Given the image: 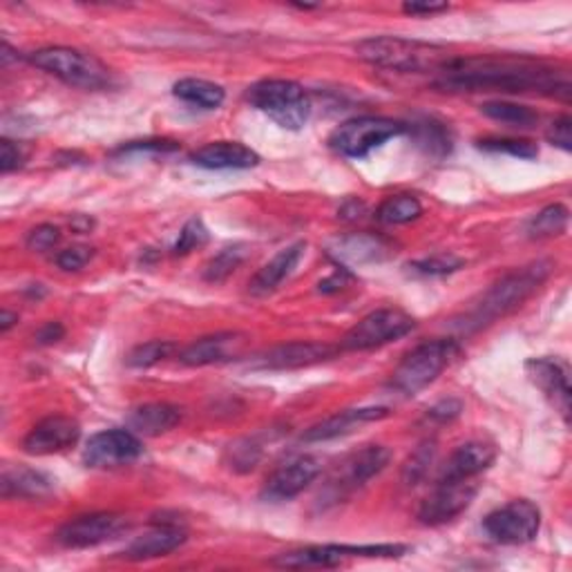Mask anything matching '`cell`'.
I'll use <instances>...</instances> for the list:
<instances>
[{"mask_svg":"<svg viewBox=\"0 0 572 572\" xmlns=\"http://www.w3.org/2000/svg\"><path fill=\"white\" fill-rule=\"evenodd\" d=\"M209 242V228L200 217L188 220L172 246V256H188L190 250H195Z\"/></svg>","mask_w":572,"mask_h":572,"instance_id":"f35d334b","label":"cell"},{"mask_svg":"<svg viewBox=\"0 0 572 572\" xmlns=\"http://www.w3.org/2000/svg\"><path fill=\"white\" fill-rule=\"evenodd\" d=\"M262 455H265V450L256 438H239L228 445L224 461L233 472L246 474L258 468V463L262 461Z\"/></svg>","mask_w":572,"mask_h":572,"instance_id":"d6a6232c","label":"cell"},{"mask_svg":"<svg viewBox=\"0 0 572 572\" xmlns=\"http://www.w3.org/2000/svg\"><path fill=\"white\" fill-rule=\"evenodd\" d=\"M142 452H144L142 438L128 427L105 429L90 436L83 452V461L88 468L94 470H112V468L135 463L142 457Z\"/></svg>","mask_w":572,"mask_h":572,"instance_id":"4fadbf2b","label":"cell"},{"mask_svg":"<svg viewBox=\"0 0 572 572\" xmlns=\"http://www.w3.org/2000/svg\"><path fill=\"white\" fill-rule=\"evenodd\" d=\"M526 373L532 385L548 399V403L559 412V416L570 420V369L559 358H530L526 362Z\"/></svg>","mask_w":572,"mask_h":572,"instance_id":"9a60e30c","label":"cell"},{"mask_svg":"<svg viewBox=\"0 0 572 572\" xmlns=\"http://www.w3.org/2000/svg\"><path fill=\"white\" fill-rule=\"evenodd\" d=\"M340 351V345L329 343H287L278 345L262 356H258L250 364L256 369H269V371H289V369H302L321 364L325 360L336 358Z\"/></svg>","mask_w":572,"mask_h":572,"instance_id":"2e32d148","label":"cell"},{"mask_svg":"<svg viewBox=\"0 0 572 572\" xmlns=\"http://www.w3.org/2000/svg\"><path fill=\"white\" fill-rule=\"evenodd\" d=\"M546 137H548V142H550L552 146H557V148L570 153V150H572V119H570L568 114H563V116H559L557 121H552V125L548 128Z\"/></svg>","mask_w":572,"mask_h":572,"instance_id":"b9f144b4","label":"cell"},{"mask_svg":"<svg viewBox=\"0 0 572 572\" xmlns=\"http://www.w3.org/2000/svg\"><path fill=\"white\" fill-rule=\"evenodd\" d=\"M63 336H66V327H63L60 323H45V325L36 332L34 340H36V345L47 347V345H56L58 340H63Z\"/></svg>","mask_w":572,"mask_h":572,"instance_id":"bcb514c9","label":"cell"},{"mask_svg":"<svg viewBox=\"0 0 572 572\" xmlns=\"http://www.w3.org/2000/svg\"><path fill=\"white\" fill-rule=\"evenodd\" d=\"M188 535L179 524H157L142 537H137L128 548L121 552L123 559L148 561L157 557H168L186 543Z\"/></svg>","mask_w":572,"mask_h":572,"instance_id":"603a6c76","label":"cell"},{"mask_svg":"<svg viewBox=\"0 0 572 572\" xmlns=\"http://www.w3.org/2000/svg\"><path fill=\"white\" fill-rule=\"evenodd\" d=\"M407 546L378 543V546H309L284 552L271 563L280 568H336L349 559H399L407 554Z\"/></svg>","mask_w":572,"mask_h":572,"instance_id":"9c48e42d","label":"cell"},{"mask_svg":"<svg viewBox=\"0 0 572 572\" xmlns=\"http://www.w3.org/2000/svg\"><path fill=\"white\" fill-rule=\"evenodd\" d=\"M412 133L416 137L418 148L425 155L436 157V159L450 155V150H452V135H450L448 128H445L442 123H438L434 119H425V121L412 123Z\"/></svg>","mask_w":572,"mask_h":572,"instance_id":"f1b7e54d","label":"cell"},{"mask_svg":"<svg viewBox=\"0 0 572 572\" xmlns=\"http://www.w3.org/2000/svg\"><path fill=\"white\" fill-rule=\"evenodd\" d=\"M81 438V425L70 416H47L23 438V450L32 457H49L70 450Z\"/></svg>","mask_w":572,"mask_h":572,"instance_id":"e0dca14e","label":"cell"},{"mask_svg":"<svg viewBox=\"0 0 572 572\" xmlns=\"http://www.w3.org/2000/svg\"><path fill=\"white\" fill-rule=\"evenodd\" d=\"M392 412L388 407H358V410H345L338 412L329 418H325L323 423H317L313 427H309L302 434V442H327L340 436L351 434L354 429L367 425V423H378L388 418Z\"/></svg>","mask_w":572,"mask_h":572,"instance_id":"44dd1931","label":"cell"},{"mask_svg":"<svg viewBox=\"0 0 572 572\" xmlns=\"http://www.w3.org/2000/svg\"><path fill=\"white\" fill-rule=\"evenodd\" d=\"M431 86L442 92H541L565 101L570 97L565 72L513 56H452Z\"/></svg>","mask_w":572,"mask_h":572,"instance_id":"6da1fadb","label":"cell"},{"mask_svg":"<svg viewBox=\"0 0 572 572\" xmlns=\"http://www.w3.org/2000/svg\"><path fill=\"white\" fill-rule=\"evenodd\" d=\"M34 68L60 79L63 83L81 90H103L112 83L108 66L81 49L72 47H45L27 56Z\"/></svg>","mask_w":572,"mask_h":572,"instance_id":"5b68a950","label":"cell"},{"mask_svg":"<svg viewBox=\"0 0 572 572\" xmlns=\"http://www.w3.org/2000/svg\"><path fill=\"white\" fill-rule=\"evenodd\" d=\"M434 457H436V442L434 440L423 442L420 448L403 466V481L407 485H416L418 481H423L427 476L431 463H434Z\"/></svg>","mask_w":572,"mask_h":572,"instance_id":"74e56055","label":"cell"},{"mask_svg":"<svg viewBox=\"0 0 572 572\" xmlns=\"http://www.w3.org/2000/svg\"><path fill=\"white\" fill-rule=\"evenodd\" d=\"M72 228H75V231H79V233H88V231L92 228V220H88V217H81V215H79V217H75V220H72Z\"/></svg>","mask_w":572,"mask_h":572,"instance_id":"681fc988","label":"cell"},{"mask_svg":"<svg viewBox=\"0 0 572 572\" xmlns=\"http://www.w3.org/2000/svg\"><path fill=\"white\" fill-rule=\"evenodd\" d=\"M423 213V204L414 195H394L385 200L375 211V220L380 224H410L418 220Z\"/></svg>","mask_w":572,"mask_h":572,"instance_id":"1f68e13d","label":"cell"},{"mask_svg":"<svg viewBox=\"0 0 572 572\" xmlns=\"http://www.w3.org/2000/svg\"><path fill=\"white\" fill-rule=\"evenodd\" d=\"M179 150L177 142H168V139H148V142H131L121 146L116 153L125 155V153H175Z\"/></svg>","mask_w":572,"mask_h":572,"instance_id":"ee69618b","label":"cell"},{"mask_svg":"<svg viewBox=\"0 0 572 572\" xmlns=\"http://www.w3.org/2000/svg\"><path fill=\"white\" fill-rule=\"evenodd\" d=\"M332 250H334V256L338 258V262L367 265V262L385 260L392 253V246L378 235L354 233V235L340 237Z\"/></svg>","mask_w":572,"mask_h":572,"instance_id":"484cf974","label":"cell"},{"mask_svg":"<svg viewBox=\"0 0 572 572\" xmlns=\"http://www.w3.org/2000/svg\"><path fill=\"white\" fill-rule=\"evenodd\" d=\"M479 494V483L470 481H436L434 492L420 503L418 521L423 526H442L461 517Z\"/></svg>","mask_w":572,"mask_h":572,"instance_id":"7c38bea8","label":"cell"},{"mask_svg":"<svg viewBox=\"0 0 572 572\" xmlns=\"http://www.w3.org/2000/svg\"><path fill=\"white\" fill-rule=\"evenodd\" d=\"M405 131L407 125L394 119L360 116L338 125L329 137V146L347 159H362Z\"/></svg>","mask_w":572,"mask_h":572,"instance_id":"ba28073f","label":"cell"},{"mask_svg":"<svg viewBox=\"0 0 572 572\" xmlns=\"http://www.w3.org/2000/svg\"><path fill=\"white\" fill-rule=\"evenodd\" d=\"M323 472V461L315 457H300L282 468H278L262 487V498L269 503L291 501L302 494Z\"/></svg>","mask_w":572,"mask_h":572,"instance_id":"ac0fdd59","label":"cell"},{"mask_svg":"<svg viewBox=\"0 0 572 572\" xmlns=\"http://www.w3.org/2000/svg\"><path fill=\"white\" fill-rule=\"evenodd\" d=\"M481 112L492 121L511 125V128H532V125H537V121H539V114L535 110H530L528 105L507 103V101L483 103Z\"/></svg>","mask_w":572,"mask_h":572,"instance_id":"4dcf8cb0","label":"cell"},{"mask_svg":"<svg viewBox=\"0 0 572 572\" xmlns=\"http://www.w3.org/2000/svg\"><path fill=\"white\" fill-rule=\"evenodd\" d=\"M448 10H450L448 3H405L403 5V12L412 14V16H431V14H440Z\"/></svg>","mask_w":572,"mask_h":572,"instance_id":"7dc6e473","label":"cell"},{"mask_svg":"<svg viewBox=\"0 0 572 572\" xmlns=\"http://www.w3.org/2000/svg\"><path fill=\"white\" fill-rule=\"evenodd\" d=\"M172 351H175V345L170 340H150V343L135 347L128 354V358H125V364L133 369H150V367L164 362L166 358H170Z\"/></svg>","mask_w":572,"mask_h":572,"instance_id":"d590c367","label":"cell"},{"mask_svg":"<svg viewBox=\"0 0 572 572\" xmlns=\"http://www.w3.org/2000/svg\"><path fill=\"white\" fill-rule=\"evenodd\" d=\"M356 54L373 68H385L405 75H438L455 54L445 47L401 36H373L356 45Z\"/></svg>","mask_w":572,"mask_h":572,"instance_id":"3957f363","label":"cell"},{"mask_svg":"<svg viewBox=\"0 0 572 572\" xmlns=\"http://www.w3.org/2000/svg\"><path fill=\"white\" fill-rule=\"evenodd\" d=\"M54 490V481L27 466L5 468L0 476V492L3 498H43Z\"/></svg>","mask_w":572,"mask_h":572,"instance_id":"4316f807","label":"cell"},{"mask_svg":"<svg viewBox=\"0 0 572 572\" xmlns=\"http://www.w3.org/2000/svg\"><path fill=\"white\" fill-rule=\"evenodd\" d=\"M463 412V403L461 401H455V399H448V401H440L436 403L434 407L427 410V420L431 423H452L459 414Z\"/></svg>","mask_w":572,"mask_h":572,"instance_id":"f6af8a7d","label":"cell"},{"mask_svg":"<svg viewBox=\"0 0 572 572\" xmlns=\"http://www.w3.org/2000/svg\"><path fill=\"white\" fill-rule=\"evenodd\" d=\"M16 323H19V313H12V311L3 309V313H0V332L8 334Z\"/></svg>","mask_w":572,"mask_h":572,"instance_id":"c3c4849f","label":"cell"},{"mask_svg":"<svg viewBox=\"0 0 572 572\" xmlns=\"http://www.w3.org/2000/svg\"><path fill=\"white\" fill-rule=\"evenodd\" d=\"M541 528V511L528 498H515L483 519V532L501 546L530 543Z\"/></svg>","mask_w":572,"mask_h":572,"instance_id":"8fae6325","label":"cell"},{"mask_svg":"<svg viewBox=\"0 0 572 572\" xmlns=\"http://www.w3.org/2000/svg\"><path fill=\"white\" fill-rule=\"evenodd\" d=\"M25 164V155L21 150V146H16L10 139L0 142V172L10 175L14 170H19Z\"/></svg>","mask_w":572,"mask_h":572,"instance_id":"7bdbcfd3","label":"cell"},{"mask_svg":"<svg viewBox=\"0 0 572 572\" xmlns=\"http://www.w3.org/2000/svg\"><path fill=\"white\" fill-rule=\"evenodd\" d=\"M92 256H94V250L90 246H70L58 253L56 267L60 271H79L92 260Z\"/></svg>","mask_w":572,"mask_h":572,"instance_id":"60d3db41","label":"cell"},{"mask_svg":"<svg viewBox=\"0 0 572 572\" xmlns=\"http://www.w3.org/2000/svg\"><path fill=\"white\" fill-rule=\"evenodd\" d=\"M248 258V246L246 244H233L222 248L215 258L209 260V265L204 267V280L211 284H220L226 282Z\"/></svg>","mask_w":572,"mask_h":572,"instance_id":"f546056e","label":"cell"},{"mask_svg":"<svg viewBox=\"0 0 572 572\" xmlns=\"http://www.w3.org/2000/svg\"><path fill=\"white\" fill-rule=\"evenodd\" d=\"M190 161L206 170H248L260 164V155L239 142H213L190 155Z\"/></svg>","mask_w":572,"mask_h":572,"instance_id":"7402d4cb","label":"cell"},{"mask_svg":"<svg viewBox=\"0 0 572 572\" xmlns=\"http://www.w3.org/2000/svg\"><path fill=\"white\" fill-rule=\"evenodd\" d=\"M390 461L392 452L383 448V445H364V448L351 452L329 474L321 494V503H338L356 490L364 487L373 476H378L390 466Z\"/></svg>","mask_w":572,"mask_h":572,"instance_id":"52a82bcc","label":"cell"},{"mask_svg":"<svg viewBox=\"0 0 572 572\" xmlns=\"http://www.w3.org/2000/svg\"><path fill=\"white\" fill-rule=\"evenodd\" d=\"M568 222H570L568 209L563 204H550L532 217L528 233L532 237H557V235L565 233Z\"/></svg>","mask_w":572,"mask_h":572,"instance_id":"836d02e7","label":"cell"},{"mask_svg":"<svg viewBox=\"0 0 572 572\" xmlns=\"http://www.w3.org/2000/svg\"><path fill=\"white\" fill-rule=\"evenodd\" d=\"M479 148L485 153L511 155L517 159H537L539 157V146L528 139H481Z\"/></svg>","mask_w":572,"mask_h":572,"instance_id":"8d00e7d4","label":"cell"},{"mask_svg":"<svg viewBox=\"0 0 572 572\" xmlns=\"http://www.w3.org/2000/svg\"><path fill=\"white\" fill-rule=\"evenodd\" d=\"M181 423V410L177 405L170 403H148L142 407H135L128 418H125V425H128L131 431H135L139 438H155L161 436L170 429H175Z\"/></svg>","mask_w":572,"mask_h":572,"instance_id":"d4e9b609","label":"cell"},{"mask_svg":"<svg viewBox=\"0 0 572 572\" xmlns=\"http://www.w3.org/2000/svg\"><path fill=\"white\" fill-rule=\"evenodd\" d=\"M550 273H552V262L539 260L503 276L481 295L479 302H474L459 317V321H455V327L463 334H474L490 327L492 323L515 313L524 302H528L539 291V287L548 280Z\"/></svg>","mask_w":572,"mask_h":572,"instance_id":"7a4b0ae2","label":"cell"},{"mask_svg":"<svg viewBox=\"0 0 572 572\" xmlns=\"http://www.w3.org/2000/svg\"><path fill=\"white\" fill-rule=\"evenodd\" d=\"M461 354V345L457 340H429L412 349L401 364L394 369L390 388L410 399L429 388L434 380L448 369L457 356Z\"/></svg>","mask_w":572,"mask_h":572,"instance_id":"277c9868","label":"cell"},{"mask_svg":"<svg viewBox=\"0 0 572 572\" xmlns=\"http://www.w3.org/2000/svg\"><path fill=\"white\" fill-rule=\"evenodd\" d=\"M246 101L273 119L284 131H302L311 116V99L304 88L287 79H267L250 86Z\"/></svg>","mask_w":572,"mask_h":572,"instance_id":"8992f818","label":"cell"},{"mask_svg":"<svg viewBox=\"0 0 572 572\" xmlns=\"http://www.w3.org/2000/svg\"><path fill=\"white\" fill-rule=\"evenodd\" d=\"M304 250H306L304 242H295V244L282 248L271 262H267L256 276L250 278V282H248L250 295L273 293L293 273V269L300 265Z\"/></svg>","mask_w":572,"mask_h":572,"instance_id":"cb8c5ba5","label":"cell"},{"mask_svg":"<svg viewBox=\"0 0 572 572\" xmlns=\"http://www.w3.org/2000/svg\"><path fill=\"white\" fill-rule=\"evenodd\" d=\"M244 336L237 332H222L195 340L179 354V362L186 367H209L235 360L244 349Z\"/></svg>","mask_w":572,"mask_h":572,"instance_id":"ffe728a7","label":"cell"},{"mask_svg":"<svg viewBox=\"0 0 572 572\" xmlns=\"http://www.w3.org/2000/svg\"><path fill=\"white\" fill-rule=\"evenodd\" d=\"M172 94L190 105H198V108H204V110H215L224 103L226 99V92L222 86L213 83V81H206V79H179L175 86H172Z\"/></svg>","mask_w":572,"mask_h":572,"instance_id":"83f0119b","label":"cell"},{"mask_svg":"<svg viewBox=\"0 0 572 572\" xmlns=\"http://www.w3.org/2000/svg\"><path fill=\"white\" fill-rule=\"evenodd\" d=\"M128 519L112 513L83 515L60 526L56 532V541L68 550H86L116 539L123 530H128Z\"/></svg>","mask_w":572,"mask_h":572,"instance_id":"5bb4252c","label":"cell"},{"mask_svg":"<svg viewBox=\"0 0 572 572\" xmlns=\"http://www.w3.org/2000/svg\"><path fill=\"white\" fill-rule=\"evenodd\" d=\"M416 327L414 317L403 309H378L364 315L340 340V351H369L405 338Z\"/></svg>","mask_w":572,"mask_h":572,"instance_id":"30bf717a","label":"cell"},{"mask_svg":"<svg viewBox=\"0 0 572 572\" xmlns=\"http://www.w3.org/2000/svg\"><path fill=\"white\" fill-rule=\"evenodd\" d=\"M463 267H466V260L459 258V256H452V253H438V256H429V258H423V260L407 265V269L414 276H423V278L452 276V273L461 271Z\"/></svg>","mask_w":572,"mask_h":572,"instance_id":"e575fe53","label":"cell"},{"mask_svg":"<svg viewBox=\"0 0 572 572\" xmlns=\"http://www.w3.org/2000/svg\"><path fill=\"white\" fill-rule=\"evenodd\" d=\"M60 237H63V233H60L58 226H54V224H41V226L32 228V231L27 233V239H25V242H27V248H30V250L45 253V250L54 248V246L60 242Z\"/></svg>","mask_w":572,"mask_h":572,"instance_id":"ab89813d","label":"cell"},{"mask_svg":"<svg viewBox=\"0 0 572 572\" xmlns=\"http://www.w3.org/2000/svg\"><path fill=\"white\" fill-rule=\"evenodd\" d=\"M496 461V448L490 440H468L440 466L436 481H470L483 474Z\"/></svg>","mask_w":572,"mask_h":572,"instance_id":"d6986e66","label":"cell"}]
</instances>
